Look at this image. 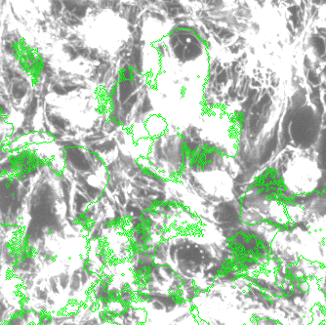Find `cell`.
<instances>
[{
  "mask_svg": "<svg viewBox=\"0 0 326 325\" xmlns=\"http://www.w3.org/2000/svg\"><path fill=\"white\" fill-rule=\"evenodd\" d=\"M321 179V169L316 160L298 155L291 159L283 174V184L287 191L296 196L313 193Z\"/></svg>",
  "mask_w": 326,
  "mask_h": 325,
  "instance_id": "cell-1",
  "label": "cell"
}]
</instances>
